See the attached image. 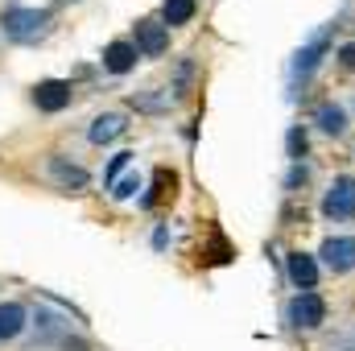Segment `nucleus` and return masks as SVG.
Instances as JSON below:
<instances>
[{"label":"nucleus","mask_w":355,"mask_h":351,"mask_svg":"<svg viewBox=\"0 0 355 351\" xmlns=\"http://www.w3.org/2000/svg\"><path fill=\"white\" fill-rule=\"evenodd\" d=\"M285 273H289V281H293L297 293H306V289L318 285V261H314L310 252H302V248H293V252L285 257Z\"/></svg>","instance_id":"423d86ee"},{"label":"nucleus","mask_w":355,"mask_h":351,"mask_svg":"<svg viewBox=\"0 0 355 351\" xmlns=\"http://www.w3.org/2000/svg\"><path fill=\"white\" fill-rule=\"evenodd\" d=\"M137 58H141V50H137V42H128V37L103 46V71H112V75H128V71L137 67Z\"/></svg>","instance_id":"6e6552de"},{"label":"nucleus","mask_w":355,"mask_h":351,"mask_svg":"<svg viewBox=\"0 0 355 351\" xmlns=\"http://www.w3.org/2000/svg\"><path fill=\"white\" fill-rule=\"evenodd\" d=\"M174 186H178V174H174V170H157V174H153V194H145V198H141V207H149V211H153V207H157L166 194L174 198Z\"/></svg>","instance_id":"2eb2a0df"},{"label":"nucleus","mask_w":355,"mask_h":351,"mask_svg":"<svg viewBox=\"0 0 355 351\" xmlns=\"http://www.w3.org/2000/svg\"><path fill=\"white\" fill-rule=\"evenodd\" d=\"M190 79H194V62H182V67H178V83H174V91H178V95H186V87H190Z\"/></svg>","instance_id":"aec40b11"},{"label":"nucleus","mask_w":355,"mask_h":351,"mask_svg":"<svg viewBox=\"0 0 355 351\" xmlns=\"http://www.w3.org/2000/svg\"><path fill=\"white\" fill-rule=\"evenodd\" d=\"M285 323H289L293 331H314V327H322V323H327V302H322L314 289L293 293V298H289V306H285Z\"/></svg>","instance_id":"f03ea898"},{"label":"nucleus","mask_w":355,"mask_h":351,"mask_svg":"<svg viewBox=\"0 0 355 351\" xmlns=\"http://www.w3.org/2000/svg\"><path fill=\"white\" fill-rule=\"evenodd\" d=\"M194 12H198V0H166V4H162V25H166V29L190 25Z\"/></svg>","instance_id":"4468645a"},{"label":"nucleus","mask_w":355,"mask_h":351,"mask_svg":"<svg viewBox=\"0 0 355 351\" xmlns=\"http://www.w3.org/2000/svg\"><path fill=\"white\" fill-rule=\"evenodd\" d=\"M327 46H331V42H327V33H318V37H314L310 46H302V50H297V58H293V75H302V79H310V75H314V67L322 62V54H327Z\"/></svg>","instance_id":"f8f14e48"},{"label":"nucleus","mask_w":355,"mask_h":351,"mask_svg":"<svg viewBox=\"0 0 355 351\" xmlns=\"http://www.w3.org/2000/svg\"><path fill=\"white\" fill-rule=\"evenodd\" d=\"M310 182V166L306 162H293V170L285 174V190H297V186H306Z\"/></svg>","instance_id":"a211bd4d"},{"label":"nucleus","mask_w":355,"mask_h":351,"mask_svg":"<svg viewBox=\"0 0 355 351\" xmlns=\"http://www.w3.org/2000/svg\"><path fill=\"white\" fill-rule=\"evenodd\" d=\"M50 174H54V182H58V186H62V190H71V194H83V190H87V170H83V166H75V162H67V157H62V153H54V157H50Z\"/></svg>","instance_id":"1a4fd4ad"},{"label":"nucleus","mask_w":355,"mask_h":351,"mask_svg":"<svg viewBox=\"0 0 355 351\" xmlns=\"http://www.w3.org/2000/svg\"><path fill=\"white\" fill-rule=\"evenodd\" d=\"M128 162H132V153H124V149H120V153L107 162V170H103V186H116V182H120V174L128 170Z\"/></svg>","instance_id":"f3484780"},{"label":"nucleus","mask_w":355,"mask_h":351,"mask_svg":"<svg viewBox=\"0 0 355 351\" xmlns=\"http://www.w3.org/2000/svg\"><path fill=\"white\" fill-rule=\"evenodd\" d=\"M33 103H37V112H50V116L71 108V83L67 79H42L33 87Z\"/></svg>","instance_id":"0eeeda50"},{"label":"nucleus","mask_w":355,"mask_h":351,"mask_svg":"<svg viewBox=\"0 0 355 351\" xmlns=\"http://www.w3.org/2000/svg\"><path fill=\"white\" fill-rule=\"evenodd\" d=\"M306 149H310V141H306V128H302V124H293V128L285 132V153H289L293 162H302V157H306Z\"/></svg>","instance_id":"dca6fc26"},{"label":"nucleus","mask_w":355,"mask_h":351,"mask_svg":"<svg viewBox=\"0 0 355 351\" xmlns=\"http://www.w3.org/2000/svg\"><path fill=\"white\" fill-rule=\"evenodd\" d=\"M322 215H327L331 223L355 219V178L352 174H339L331 182V190L322 194Z\"/></svg>","instance_id":"7ed1b4c3"},{"label":"nucleus","mask_w":355,"mask_h":351,"mask_svg":"<svg viewBox=\"0 0 355 351\" xmlns=\"http://www.w3.org/2000/svg\"><path fill=\"white\" fill-rule=\"evenodd\" d=\"M339 62H343L347 71H355V42H347V46H339Z\"/></svg>","instance_id":"412c9836"},{"label":"nucleus","mask_w":355,"mask_h":351,"mask_svg":"<svg viewBox=\"0 0 355 351\" xmlns=\"http://www.w3.org/2000/svg\"><path fill=\"white\" fill-rule=\"evenodd\" d=\"M0 25H4V37H8V42H21V46H25V42L46 37V29H50V12L8 4V8H4V17H0Z\"/></svg>","instance_id":"f257e3e1"},{"label":"nucleus","mask_w":355,"mask_h":351,"mask_svg":"<svg viewBox=\"0 0 355 351\" xmlns=\"http://www.w3.org/2000/svg\"><path fill=\"white\" fill-rule=\"evenodd\" d=\"M322 264L331 273H352L355 268V236H327L322 248H318Z\"/></svg>","instance_id":"39448f33"},{"label":"nucleus","mask_w":355,"mask_h":351,"mask_svg":"<svg viewBox=\"0 0 355 351\" xmlns=\"http://www.w3.org/2000/svg\"><path fill=\"white\" fill-rule=\"evenodd\" d=\"M137 190H141V178H137V174H128V178H120V182L112 186V198H132Z\"/></svg>","instance_id":"6ab92c4d"},{"label":"nucleus","mask_w":355,"mask_h":351,"mask_svg":"<svg viewBox=\"0 0 355 351\" xmlns=\"http://www.w3.org/2000/svg\"><path fill=\"white\" fill-rule=\"evenodd\" d=\"M314 124H318L327 137H343V132H347V108L335 103V99H322V103L314 108Z\"/></svg>","instance_id":"9d476101"},{"label":"nucleus","mask_w":355,"mask_h":351,"mask_svg":"<svg viewBox=\"0 0 355 351\" xmlns=\"http://www.w3.org/2000/svg\"><path fill=\"white\" fill-rule=\"evenodd\" d=\"M25 331V306L21 302H0V339H17Z\"/></svg>","instance_id":"ddd939ff"},{"label":"nucleus","mask_w":355,"mask_h":351,"mask_svg":"<svg viewBox=\"0 0 355 351\" xmlns=\"http://www.w3.org/2000/svg\"><path fill=\"white\" fill-rule=\"evenodd\" d=\"M124 128H128V124H124V116H120V112H103V116H95V120H91L87 141H91V145H107V141H116Z\"/></svg>","instance_id":"9b49d317"},{"label":"nucleus","mask_w":355,"mask_h":351,"mask_svg":"<svg viewBox=\"0 0 355 351\" xmlns=\"http://www.w3.org/2000/svg\"><path fill=\"white\" fill-rule=\"evenodd\" d=\"M132 42L141 50V58H162L170 50V29L162 21H153V17H145V21L132 25Z\"/></svg>","instance_id":"20e7f679"}]
</instances>
